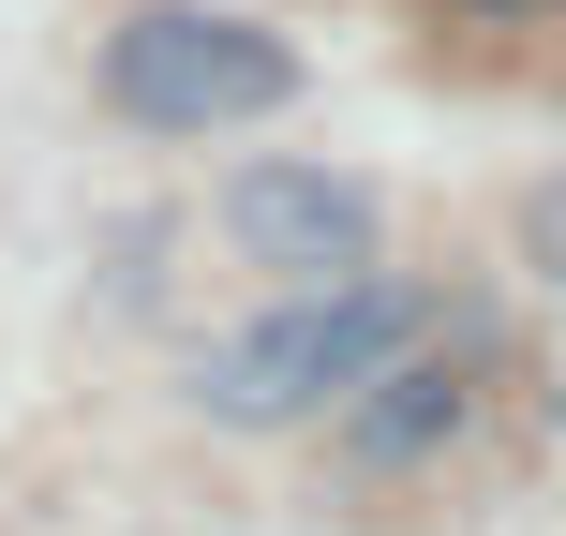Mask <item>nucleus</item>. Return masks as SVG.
<instances>
[{"mask_svg": "<svg viewBox=\"0 0 566 536\" xmlns=\"http://www.w3.org/2000/svg\"><path fill=\"white\" fill-rule=\"evenodd\" d=\"M402 343H418V298H402V283H373V269L283 283V313H254V328H224L195 358V402L239 418V432H283V418H328V402L358 388L373 358H402Z\"/></svg>", "mask_w": 566, "mask_h": 536, "instance_id": "obj_1", "label": "nucleus"}, {"mask_svg": "<svg viewBox=\"0 0 566 536\" xmlns=\"http://www.w3.org/2000/svg\"><path fill=\"white\" fill-rule=\"evenodd\" d=\"M105 105L149 119V135H239V119L298 105V45L224 0H149V15L105 30Z\"/></svg>", "mask_w": 566, "mask_h": 536, "instance_id": "obj_2", "label": "nucleus"}, {"mask_svg": "<svg viewBox=\"0 0 566 536\" xmlns=\"http://www.w3.org/2000/svg\"><path fill=\"white\" fill-rule=\"evenodd\" d=\"M224 239L269 283H343V269H373L388 209H373V179H343V165H239L224 179Z\"/></svg>", "mask_w": 566, "mask_h": 536, "instance_id": "obj_3", "label": "nucleus"}, {"mask_svg": "<svg viewBox=\"0 0 566 536\" xmlns=\"http://www.w3.org/2000/svg\"><path fill=\"white\" fill-rule=\"evenodd\" d=\"M328 418H343V448H358V462H418L432 432H462V372H448V358H418V343H402V358H373L358 388L328 402Z\"/></svg>", "mask_w": 566, "mask_h": 536, "instance_id": "obj_4", "label": "nucleus"}, {"mask_svg": "<svg viewBox=\"0 0 566 536\" xmlns=\"http://www.w3.org/2000/svg\"><path fill=\"white\" fill-rule=\"evenodd\" d=\"M522 254H537V269L566 283V179H552V195H537V209H522Z\"/></svg>", "mask_w": 566, "mask_h": 536, "instance_id": "obj_5", "label": "nucleus"}, {"mask_svg": "<svg viewBox=\"0 0 566 536\" xmlns=\"http://www.w3.org/2000/svg\"><path fill=\"white\" fill-rule=\"evenodd\" d=\"M448 15H566V0H448Z\"/></svg>", "mask_w": 566, "mask_h": 536, "instance_id": "obj_6", "label": "nucleus"}]
</instances>
